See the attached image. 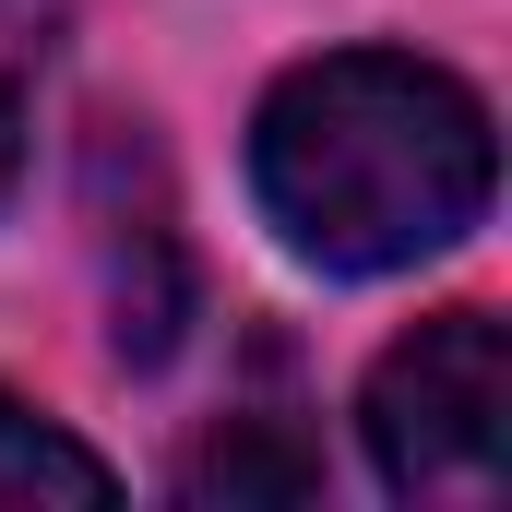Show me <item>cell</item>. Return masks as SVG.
Instances as JSON below:
<instances>
[{"instance_id": "cell-1", "label": "cell", "mask_w": 512, "mask_h": 512, "mask_svg": "<svg viewBox=\"0 0 512 512\" xmlns=\"http://www.w3.org/2000/svg\"><path fill=\"white\" fill-rule=\"evenodd\" d=\"M501 143L489 108L405 48H334L298 60L251 120V191L286 227V251L322 274H393L453 251L489 215Z\"/></svg>"}, {"instance_id": "cell-2", "label": "cell", "mask_w": 512, "mask_h": 512, "mask_svg": "<svg viewBox=\"0 0 512 512\" xmlns=\"http://www.w3.org/2000/svg\"><path fill=\"white\" fill-rule=\"evenodd\" d=\"M370 465L393 501H501L512 477V346L489 310H441L358 393Z\"/></svg>"}, {"instance_id": "cell-3", "label": "cell", "mask_w": 512, "mask_h": 512, "mask_svg": "<svg viewBox=\"0 0 512 512\" xmlns=\"http://www.w3.org/2000/svg\"><path fill=\"white\" fill-rule=\"evenodd\" d=\"M179 489H191V501H310V489H322V453L286 441L274 417H227V429L179 465Z\"/></svg>"}, {"instance_id": "cell-4", "label": "cell", "mask_w": 512, "mask_h": 512, "mask_svg": "<svg viewBox=\"0 0 512 512\" xmlns=\"http://www.w3.org/2000/svg\"><path fill=\"white\" fill-rule=\"evenodd\" d=\"M108 453H84L72 429H48L36 405L0 393V501H108Z\"/></svg>"}, {"instance_id": "cell-5", "label": "cell", "mask_w": 512, "mask_h": 512, "mask_svg": "<svg viewBox=\"0 0 512 512\" xmlns=\"http://www.w3.org/2000/svg\"><path fill=\"white\" fill-rule=\"evenodd\" d=\"M24 120H36V36H24V12H0V203L24 179Z\"/></svg>"}]
</instances>
